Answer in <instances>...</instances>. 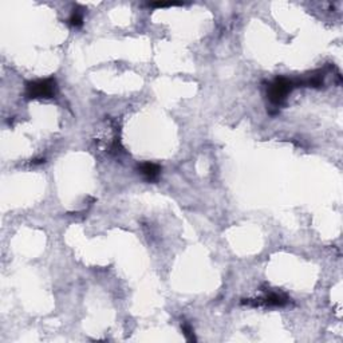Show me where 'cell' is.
Masks as SVG:
<instances>
[{
  "mask_svg": "<svg viewBox=\"0 0 343 343\" xmlns=\"http://www.w3.org/2000/svg\"><path fill=\"white\" fill-rule=\"evenodd\" d=\"M56 82L54 78H47V79H40L36 82H30L27 84V94L28 98H51L55 94Z\"/></svg>",
  "mask_w": 343,
  "mask_h": 343,
  "instance_id": "1",
  "label": "cell"
},
{
  "mask_svg": "<svg viewBox=\"0 0 343 343\" xmlns=\"http://www.w3.org/2000/svg\"><path fill=\"white\" fill-rule=\"evenodd\" d=\"M295 83L287 78H277L276 81L271 84L270 88V99L272 103H280L283 102L287 94L292 90Z\"/></svg>",
  "mask_w": 343,
  "mask_h": 343,
  "instance_id": "2",
  "label": "cell"
},
{
  "mask_svg": "<svg viewBox=\"0 0 343 343\" xmlns=\"http://www.w3.org/2000/svg\"><path fill=\"white\" fill-rule=\"evenodd\" d=\"M288 302L287 296L283 294H277V292H270V294L264 295L263 298L253 299V301L243 302L245 305L251 306H284Z\"/></svg>",
  "mask_w": 343,
  "mask_h": 343,
  "instance_id": "3",
  "label": "cell"
},
{
  "mask_svg": "<svg viewBox=\"0 0 343 343\" xmlns=\"http://www.w3.org/2000/svg\"><path fill=\"white\" fill-rule=\"evenodd\" d=\"M141 173L146 177L147 180H154L157 179V176L160 175V166L157 164H153V162H145L140 166Z\"/></svg>",
  "mask_w": 343,
  "mask_h": 343,
  "instance_id": "4",
  "label": "cell"
},
{
  "mask_svg": "<svg viewBox=\"0 0 343 343\" xmlns=\"http://www.w3.org/2000/svg\"><path fill=\"white\" fill-rule=\"evenodd\" d=\"M82 23H83V18H82V14H81V12H78V11H75V12L71 15L70 25L74 26V27H81Z\"/></svg>",
  "mask_w": 343,
  "mask_h": 343,
  "instance_id": "5",
  "label": "cell"
},
{
  "mask_svg": "<svg viewBox=\"0 0 343 343\" xmlns=\"http://www.w3.org/2000/svg\"><path fill=\"white\" fill-rule=\"evenodd\" d=\"M182 333H184L186 339L190 340V342H192V340H196V338H195V335H193V331H192V329H190L189 325H186V323L182 325Z\"/></svg>",
  "mask_w": 343,
  "mask_h": 343,
  "instance_id": "6",
  "label": "cell"
}]
</instances>
